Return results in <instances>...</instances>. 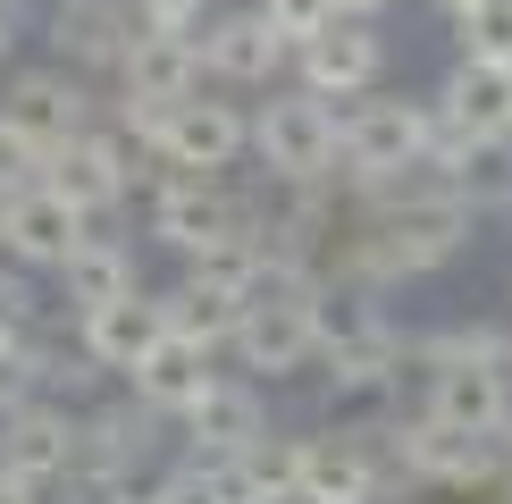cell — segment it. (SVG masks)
Returning <instances> with one entry per match:
<instances>
[{"label": "cell", "mask_w": 512, "mask_h": 504, "mask_svg": "<svg viewBox=\"0 0 512 504\" xmlns=\"http://www.w3.org/2000/svg\"><path fill=\"white\" fill-rule=\"evenodd\" d=\"M252 160L269 185H319L345 168V110L319 101L311 84H286L252 110Z\"/></svg>", "instance_id": "6da1fadb"}, {"label": "cell", "mask_w": 512, "mask_h": 504, "mask_svg": "<svg viewBox=\"0 0 512 504\" xmlns=\"http://www.w3.org/2000/svg\"><path fill=\"white\" fill-rule=\"evenodd\" d=\"M143 227H152V244H168L177 261H194V252L219 244V236H252V194H236L227 177L160 168L152 194H143Z\"/></svg>", "instance_id": "7a4b0ae2"}, {"label": "cell", "mask_w": 512, "mask_h": 504, "mask_svg": "<svg viewBox=\"0 0 512 504\" xmlns=\"http://www.w3.org/2000/svg\"><path fill=\"white\" fill-rule=\"evenodd\" d=\"M143 160H152V177H160V168H185V177H227L236 160H252V110L202 84L194 101H177V110L152 126Z\"/></svg>", "instance_id": "3957f363"}, {"label": "cell", "mask_w": 512, "mask_h": 504, "mask_svg": "<svg viewBox=\"0 0 512 504\" xmlns=\"http://www.w3.org/2000/svg\"><path fill=\"white\" fill-rule=\"evenodd\" d=\"M202 42L194 34H152L143 26L135 34V51L118 59V93H110V126H152V118H168L177 101H194L202 93Z\"/></svg>", "instance_id": "277c9868"}, {"label": "cell", "mask_w": 512, "mask_h": 504, "mask_svg": "<svg viewBox=\"0 0 512 504\" xmlns=\"http://www.w3.org/2000/svg\"><path fill=\"white\" fill-rule=\"evenodd\" d=\"M42 185H51L59 202H76L84 219H110V210L135 194V185H152V168H143V152L118 135L110 118L93 126L84 143H68V152H51V168H42Z\"/></svg>", "instance_id": "5b68a950"}, {"label": "cell", "mask_w": 512, "mask_h": 504, "mask_svg": "<svg viewBox=\"0 0 512 504\" xmlns=\"http://www.w3.org/2000/svg\"><path fill=\"white\" fill-rule=\"evenodd\" d=\"M311 336H319V362H328V378L395 370V353H403V328L378 311L370 286H328V294L311 303Z\"/></svg>", "instance_id": "8992f818"}, {"label": "cell", "mask_w": 512, "mask_h": 504, "mask_svg": "<svg viewBox=\"0 0 512 504\" xmlns=\"http://www.w3.org/2000/svg\"><path fill=\"white\" fill-rule=\"evenodd\" d=\"M429 160V101L412 93H361L345 110V177H395Z\"/></svg>", "instance_id": "52a82bcc"}, {"label": "cell", "mask_w": 512, "mask_h": 504, "mask_svg": "<svg viewBox=\"0 0 512 504\" xmlns=\"http://www.w3.org/2000/svg\"><path fill=\"white\" fill-rule=\"evenodd\" d=\"M0 118H9L17 135H34L42 152H68V143H84L110 110L93 101V84H84V76H68V68L51 59V68L9 76V101H0Z\"/></svg>", "instance_id": "ba28073f"}, {"label": "cell", "mask_w": 512, "mask_h": 504, "mask_svg": "<svg viewBox=\"0 0 512 504\" xmlns=\"http://www.w3.org/2000/svg\"><path fill=\"white\" fill-rule=\"evenodd\" d=\"M194 42H202V76L219 93H277V68L294 59V42L261 17V0L252 9H219Z\"/></svg>", "instance_id": "9c48e42d"}, {"label": "cell", "mask_w": 512, "mask_h": 504, "mask_svg": "<svg viewBox=\"0 0 512 504\" xmlns=\"http://www.w3.org/2000/svg\"><path fill=\"white\" fill-rule=\"evenodd\" d=\"M135 34H143L135 0H51V26H42V42L68 76H118Z\"/></svg>", "instance_id": "30bf717a"}, {"label": "cell", "mask_w": 512, "mask_h": 504, "mask_svg": "<svg viewBox=\"0 0 512 504\" xmlns=\"http://www.w3.org/2000/svg\"><path fill=\"white\" fill-rule=\"evenodd\" d=\"M0 471L9 479H26V488H68L76 479V412L68 404H51V395H34L26 412H9L0 420Z\"/></svg>", "instance_id": "8fae6325"}, {"label": "cell", "mask_w": 512, "mask_h": 504, "mask_svg": "<svg viewBox=\"0 0 512 504\" xmlns=\"http://www.w3.org/2000/svg\"><path fill=\"white\" fill-rule=\"evenodd\" d=\"M294 76H303L319 101H361V93H378V76H387V34H378L370 17H336L319 42L294 51Z\"/></svg>", "instance_id": "7c38bea8"}, {"label": "cell", "mask_w": 512, "mask_h": 504, "mask_svg": "<svg viewBox=\"0 0 512 504\" xmlns=\"http://www.w3.org/2000/svg\"><path fill=\"white\" fill-rule=\"evenodd\" d=\"M177 437H185V454H194V462H236L244 446H261V437H269L261 378H210L202 404L177 420Z\"/></svg>", "instance_id": "4fadbf2b"}, {"label": "cell", "mask_w": 512, "mask_h": 504, "mask_svg": "<svg viewBox=\"0 0 512 504\" xmlns=\"http://www.w3.org/2000/svg\"><path fill=\"white\" fill-rule=\"evenodd\" d=\"M93 236V219H84L76 202H59L51 185H34V194H17L9 210H0V244H9V261L17 269H68V252Z\"/></svg>", "instance_id": "5bb4252c"}, {"label": "cell", "mask_w": 512, "mask_h": 504, "mask_svg": "<svg viewBox=\"0 0 512 504\" xmlns=\"http://www.w3.org/2000/svg\"><path fill=\"white\" fill-rule=\"evenodd\" d=\"M244 362V378H303L319 362V336H311V311L303 303H244L236 320V345H227Z\"/></svg>", "instance_id": "9a60e30c"}, {"label": "cell", "mask_w": 512, "mask_h": 504, "mask_svg": "<svg viewBox=\"0 0 512 504\" xmlns=\"http://www.w3.org/2000/svg\"><path fill=\"white\" fill-rule=\"evenodd\" d=\"M76 336H84V353H93L110 378H135L143 370V353L168 336V311H160V294L143 286V294H126V303H101V311H84L76 320Z\"/></svg>", "instance_id": "2e32d148"}, {"label": "cell", "mask_w": 512, "mask_h": 504, "mask_svg": "<svg viewBox=\"0 0 512 504\" xmlns=\"http://www.w3.org/2000/svg\"><path fill=\"white\" fill-rule=\"evenodd\" d=\"M126 294H143V269H135V244L118 236H84L68 252V269H59V303L76 311H101V303H126Z\"/></svg>", "instance_id": "e0dca14e"}, {"label": "cell", "mask_w": 512, "mask_h": 504, "mask_svg": "<svg viewBox=\"0 0 512 504\" xmlns=\"http://www.w3.org/2000/svg\"><path fill=\"white\" fill-rule=\"evenodd\" d=\"M437 110L462 118L487 143H512V68H487V59H454V76L437 84Z\"/></svg>", "instance_id": "ac0fdd59"}, {"label": "cell", "mask_w": 512, "mask_h": 504, "mask_svg": "<svg viewBox=\"0 0 512 504\" xmlns=\"http://www.w3.org/2000/svg\"><path fill=\"white\" fill-rule=\"evenodd\" d=\"M210 362H219V353H202V345H185V336H160V345L143 353V370L126 378V387H135L143 404H160L168 420H185V412L202 404V387H210V378H219V370H210Z\"/></svg>", "instance_id": "d6986e66"}, {"label": "cell", "mask_w": 512, "mask_h": 504, "mask_svg": "<svg viewBox=\"0 0 512 504\" xmlns=\"http://www.w3.org/2000/svg\"><path fill=\"white\" fill-rule=\"evenodd\" d=\"M160 311H168V336H185V345H202V353H227V345H236V320H244L227 294H210V286H194V278L168 286Z\"/></svg>", "instance_id": "ffe728a7"}, {"label": "cell", "mask_w": 512, "mask_h": 504, "mask_svg": "<svg viewBox=\"0 0 512 504\" xmlns=\"http://www.w3.org/2000/svg\"><path fill=\"white\" fill-rule=\"evenodd\" d=\"M261 269H269V244L261 236H219V244H202L194 261H185V278L210 286V294H227V303H252V286H261Z\"/></svg>", "instance_id": "44dd1931"}, {"label": "cell", "mask_w": 512, "mask_h": 504, "mask_svg": "<svg viewBox=\"0 0 512 504\" xmlns=\"http://www.w3.org/2000/svg\"><path fill=\"white\" fill-rule=\"evenodd\" d=\"M236 504H294V437H261V446H244L236 462H219Z\"/></svg>", "instance_id": "7402d4cb"}, {"label": "cell", "mask_w": 512, "mask_h": 504, "mask_svg": "<svg viewBox=\"0 0 512 504\" xmlns=\"http://www.w3.org/2000/svg\"><path fill=\"white\" fill-rule=\"evenodd\" d=\"M143 496H152V504H236L227 471H219V462H194V454H185V462H168V471H160Z\"/></svg>", "instance_id": "603a6c76"}, {"label": "cell", "mask_w": 512, "mask_h": 504, "mask_svg": "<svg viewBox=\"0 0 512 504\" xmlns=\"http://www.w3.org/2000/svg\"><path fill=\"white\" fill-rule=\"evenodd\" d=\"M462 59H487V68H512V0H479L471 17H454Z\"/></svg>", "instance_id": "cb8c5ba5"}, {"label": "cell", "mask_w": 512, "mask_h": 504, "mask_svg": "<svg viewBox=\"0 0 512 504\" xmlns=\"http://www.w3.org/2000/svg\"><path fill=\"white\" fill-rule=\"evenodd\" d=\"M42 168H51V152H42L34 135H17V126L0 118V210H9L17 194H34V185H42Z\"/></svg>", "instance_id": "d4e9b609"}, {"label": "cell", "mask_w": 512, "mask_h": 504, "mask_svg": "<svg viewBox=\"0 0 512 504\" xmlns=\"http://www.w3.org/2000/svg\"><path fill=\"white\" fill-rule=\"evenodd\" d=\"M34 328H42V294L26 286L17 261H0V345H26Z\"/></svg>", "instance_id": "484cf974"}, {"label": "cell", "mask_w": 512, "mask_h": 504, "mask_svg": "<svg viewBox=\"0 0 512 504\" xmlns=\"http://www.w3.org/2000/svg\"><path fill=\"white\" fill-rule=\"evenodd\" d=\"M261 17L294 42V51H303V42H319V34H328L345 9H336V0H261Z\"/></svg>", "instance_id": "4316f807"}, {"label": "cell", "mask_w": 512, "mask_h": 504, "mask_svg": "<svg viewBox=\"0 0 512 504\" xmlns=\"http://www.w3.org/2000/svg\"><path fill=\"white\" fill-rule=\"evenodd\" d=\"M42 395V370H34V345H0V420L26 412Z\"/></svg>", "instance_id": "83f0119b"}, {"label": "cell", "mask_w": 512, "mask_h": 504, "mask_svg": "<svg viewBox=\"0 0 512 504\" xmlns=\"http://www.w3.org/2000/svg\"><path fill=\"white\" fill-rule=\"evenodd\" d=\"M135 17L152 34H202L210 17H219V0H135Z\"/></svg>", "instance_id": "f1b7e54d"}, {"label": "cell", "mask_w": 512, "mask_h": 504, "mask_svg": "<svg viewBox=\"0 0 512 504\" xmlns=\"http://www.w3.org/2000/svg\"><path fill=\"white\" fill-rule=\"evenodd\" d=\"M9 51H17V0H0V68H9Z\"/></svg>", "instance_id": "f546056e"}, {"label": "cell", "mask_w": 512, "mask_h": 504, "mask_svg": "<svg viewBox=\"0 0 512 504\" xmlns=\"http://www.w3.org/2000/svg\"><path fill=\"white\" fill-rule=\"evenodd\" d=\"M0 504H42V488H26V479H9V471H0Z\"/></svg>", "instance_id": "4dcf8cb0"}, {"label": "cell", "mask_w": 512, "mask_h": 504, "mask_svg": "<svg viewBox=\"0 0 512 504\" xmlns=\"http://www.w3.org/2000/svg\"><path fill=\"white\" fill-rule=\"evenodd\" d=\"M336 9H345V17H378V9H387V0H336Z\"/></svg>", "instance_id": "1f68e13d"}, {"label": "cell", "mask_w": 512, "mask_h": 504, "mask_svg": "<svg viewBox=\"0 0 512 504\" xmlns=\"http://www.w3.org/2000/svg\"><path fill=\"white\" fill-rule=\"evenodd\" d=\"M437 9H445V17H471V9H479V0H437Z\"/></svg>", "instance_id": "d6a6232c"}, {"label": "cell", "mask_w": 512, "mask_h": 504, "mask_svg": "<svg viewBox=\"0 0 512 504\" xmlns=\"http://www.w3.org/2000/svg\"><path fill=\"white\" fill-rule=\"evenodd\" d=\"M110 504H152V496H143V488H126V496H110Z\"/></svg>", "instance_id": "836d02e7"}, {"label": "cell", "mask_w": 512, "mask_h": 504, "mask_svg": "<svg viewBox=\"0 0 512 504\" xmlns=\"http://www.w3.org/2000/svg\"><path fill=\"white\" fill-rule=\"evenodd\" d=\"M496 496H504V504H512V479H504V488H496Z\"/></svg>", "instance_id": "e575fe53"}, {"label": "cell", "mask_w": 512, "mask_h": 504, "mask_svg": "<svg viewBox=\"0 0 512 504\" xmlns=\"http://www.w3.org/2000/svg\"><path fill=\"white\" fill-rule=\"evenodd\" d=\"M0 261H9V244H0Z\"/></svg>", "instance_id": "d590c367"}, {"label": "cell", "mask_w": 512, "mask_h": 504, "mask_svg": "<svg viewBox=\"0 0 512 504\" xmlns=\"http://www.w3.org/2000/svg\"><path fill=\"white\" fill-rule=\"evenodd\" d=\"M17 9H26V0H17Z\"/></svg>", "instance_id": "8d00e7d4"}]
</instances>
